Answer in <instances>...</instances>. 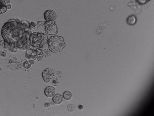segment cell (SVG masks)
Instances as JSON below:
<instances>
[{
  "label": "cell",
  "instance_id": "3957f363",
  "mask_svg": "<svg viewBox=\"0 0 154 116\" xmlns=\"http://www.w3.org/2000/svg\"><path fill=\"white\" fill-rule=\"evenodd\" d=\"M48 44L50 50L53 53L60 52L65 46L62 37L59 36H53L48 40Z\"/></svg>",
  "mask_w": 154,
  "mask_h": 116
},
{
  "label": "cell",
  "instance_id": "7c38bea8",
  "mask_svg": "<svg viewBox=\"0 0 154 116\" xmlns=\"http://www.w3.org/2000/svg\"><path fill=\"white\" fill-rule=\"evenodd\" d=\"M72 93L69 91H66L63 94V97L66 100H70L72 97Z\"/></svg>",
  "mask_w": 154,
  "mask_h": 116
},
{
  "label": "cell",
  "instance_id": "8fae6325",
  "mask_svg": "<svg viewBox=\"0 0 154 116\" xmlns=\"http://www.w3.org/2000/svg\"><path fill=\"white\" fill-rule=\"evenodd\" d=\"M63 97L60 94L57 93L55 95L53 98V102L56 104H61L63 101Z\"/></svg>",
  "mask_w": 154,
  "mask_h": 116
},
{
  "label": "cell",
  "instance_id": "2e32d148",
  "mask_svg": "<svg viewBox=\"0 0 154 116\" xmlns=\"http://www.w3.org/2000/svg\"><path fill=\"white\" fill-rule=\"evenodd\" d=\"M24 66L26 68H29L31 67L30 63L28 61L26 62L24 64Z\"/></svg>",
  "mask_w": 154,
  "mask_h": 116
},
{
  "label": "cell",
  "instance_id": "603a6c76",
  "mask_svg": "<svg viewBox=\"0 0 154 116\" xmlns=\"http://www.w3.org/2000/svg\"><path fill=\"white\" fill-rule=\"evenodd\" d=\"M2 40L1 39H0V46H1L2 45Z\"/></svg>",
  "mask_w": 154,
  "mask_h": 116
},
{
  "label": "cell",
  "instance_id": "7a4b0ae2",
  "mask_svg": "<svg viewBox=\"0 0 154 116\" xmlns=\"http://www.w3.org/2000/svg\"><path fill=\"white\" fill-rule=\"evenodd\" d=\"M30 45L37 49H40L44 47L47 43V36L42 33L35 32L31 34L29 38Z\"/></svg>",
  "mask_w": 154,
  "mask_h": 116
},
{
  "label": "cell",
  "instance_id": "4fadbf2b",
  "mask_svg": "<svg viewBox=\"0 0 154 116\" xmlns=\"http://www.w3.org/2000/svg\"><path fill=\"white\" fill-rule=\"evenodd\" d=\"M135 1L140 5H144L150 1V0H135Z\"/></svg>",
  "mask_w": 154,
  "mask_h": 116
},
{
  "label": "cell",
  "instance_id": "8992f818",
  "mask_svg": "<svg viewBox=\"0 0 154 116\" xmlns=\"http://www.w3.org/2000/svg\"><path fill=\"white\" fill-rule=\"evenodd\" d=\"M44 17L45 20L47 22L54 21L57 18V15L54 11L50 10L45 12Z\"/></svg>",
  "mask_w": 154,
  "mask_h": 116
},
{
  "label": "cell",
  "instance_id": "ba28073f",
  "mask_svg": "<svg viewBox=\"0 0 154 116\" xmlns=\"http://www.w3.org/2000/svg\"><path fill=\"white\" fill-rule=\"evenodd\" d=\"M137 20V18L135 16L131 15L127 18L126 22L128 25L130 26H133L136 24Z\"/></svg>",
  "mask_w": 154,
  "mask_h": 116
},
{
  "label": "cell",
  "instance_id": "e0dca14e",
  "mask_svg": "<svg viewBox=\"0 0 154 116\" xmlns=\"http://www.w3.org/2000/svg\"><path fill=\"white\" fill-rule=\"evenodd\" d=\"M12 8L11 5L10 4H7V9L8 10H9Z\"/></svg>",
  "mask_w": 154,
  "mask_h": 116
},
{
  "label": "cell",
  "instance_id": "30bf717a",
  "mask_svg": "<svg viewBox=\"0 0 154 116\" xmlns=\"http://www.w3.org/2000/svg\"><path fill=\"white\" fill-rule=\"evenodd\" d=\"M3 47L4 49L15 53L17 52L18 51V48L17 47L11 46L5 41L3 44Z\"/></svg>",
  "mask_w": 154,
  "mask_h": 116
},
{
  "label": "cell",
  "instance_id": "7402d4cb",
  "mask_svg": "<svg viewBox=\"0 0 154 116\" xmlns=\"http://www.w3.org/2000/svg\"><path fill=\"white\" fill-rule=\"evenodd\" d=\"M80 110H82L83 108V107L82 105H80L78 106Z\"/></svg>",
  "mask_w": 154,
  "mask_h": 116
},
{
  "label": "cell",
  "instance_id": "ffe728a7",
  "mask_svg": "<svg viewBox=\"0 0 154 116\" xmlns=\"http://www.w3.org/2000/svg\"><path fill=\"white\" fill-rule=\"evenodd\" d=\"M5 1L7 4H10L11 2V0H5Z\"/></svg>",
  "mask_w": 154,
  "mask_h": 116
},
{
  "label": "cell",
  "instance_id": "ac0fdd59",
  "mask_svg": "<svg viewBox=\"0 0 154 116\" xmlns=\"http://www.w3.org/2000/svg\"><path fill=\"white\" fill-rule=\"evenodd\" d=\"M43 52L42 50L40 49L38 51V54L39 55H41L42 54Z\"/></svg>",
  "mask_w": 154,
  "mask_h": 116
},
{
  "label": "cell",
  "instance_id": "d6986e66",
  "mask_svg": "<svg viewBox=\"0 0 154 116\" xmlns=\"http://www.w3.org/2000/svg\"><path fill=\"white\" fill-rule=\"evenodd\" d=\"M50 103H46L44 105V106L45 107H48L50 106Z\"/></svg>",
  "mask_w": 154,
  "mask_h": 116
},
{
  "label": "cell",
  "instance_id": "277c9868",
  "mask_svg": "<svg viewBox=\"0 0 154 116\" xmlns=\"http://www.w3.org/2000/svg\"><path fill=\"white\" fill-rule=\"evenodd\" d=\"M38 23L40 24L42 27L41 28H42V29L44 30L46 33L49 35H55L57 33V29L56 25L53 21L40 22Z\"/></svg>",
  "mask_w": 154,
  "mask_h": 116
},
{
  "label": "cell",
  "instance_id": "6da1fadb",
  "mask_svg": "<svg viewBox=\"0 0 154 116\" xmlns=\"http://www.w3.org/2000/svg\"><path fill=\"white\" fill-rule=\"evenodd\" d=\"M29 24L26 21H21L18 19L10 20L2 28L4 41L11 46L24 49L29 40Z\"/></svg>",
  "mask_w": 154,
  "mask_h": 116
},
{
  "label": "cell",
  "instance_id": "5b68a950",
  "mask_svg": "<svg viewBox=\"0 0 154 116\" xmlns=\"http://www.w3.org/2000/svg\"><path fill=\"white\" fill-rule=\"evenodd\" d=\"M55 72L51 68H48L44 70L42 73V76L44 82L46 83H49L53 77Z\"/></svg>",
  "mask_w": 154,
  "mask_h": 116
},
{
  "label": "cell",
  "instance_id": "9a60e30c",
  "mask_svg": "<svg viewBox=\"0 0 154 116\" xmlns=\"http://www.w3.org/2000/svg\"><path fill=\"white\" fill-rule=\"evenodd\" d=\"M68 109L70 112L73 111L74 109V105L72 104L69 105L68 106Z\"/></svg>",
  "mask_w": 154,
  "mask_h": 116
},
{
  "label": "cell",
  "instance_id": "5bb4252c",
  "mask_svg": "<svg viewBox=\"0 0 154 116\" xmlns=\"http://www.w3.org/2000/svg\"><path fill=\"white\" fill-rule=\"evenodd\" d=\"M36 25H37L35 23L32 22L29 24V28L30 30H32L36 27Z\"/></svg>",
  "mask_w": 154,
  "mask_h": 116
},
{
  "label": "cell",
  "instance_id": "52a82bcc",
  "mask_svg": "<svg viewBox=\"0 0 154 116\" xmlns=\"http://www.w3.org/2000/svg\"><path fill=\"white\" fill-rule=\"evenodd\" d=\"M44 94L48 97L51 98L55 94L56 91L55 89L53 86H47L45 89Z\"/></svg>",
  "mask_w": 154,
  "mask_h": 116
},
{
  "label": "cell",
  "instance_id": "9c48e42d",
  "mask_svg": "<svg viewBox=\"0 0 154 116\" xmlns=\"http://www.w3.org/2000/svg\"><path fill=\"white\" fill-rule=\"evenodd\" d=\"M7 10V4L5 0H0V14L5 13Z\"/></svg>",
  "mask_w": 154,
  "mask_h": 116
},
{
  "label": "cell",
  "instance_id": "44dd1931",
  "mask_svg": "<svg viewBox=\"0 0 154 116\" xmlns=\"http://www.w3.org/2000/svg\"><path fill=\"white\" fill-rule=\"evenodd\" d=\"M39 61H41L42 59V57L41 56H38L37 57Z\"/></svg>",
  "mask_w": 154,
  "mask_h": 116
}]
</instances>
